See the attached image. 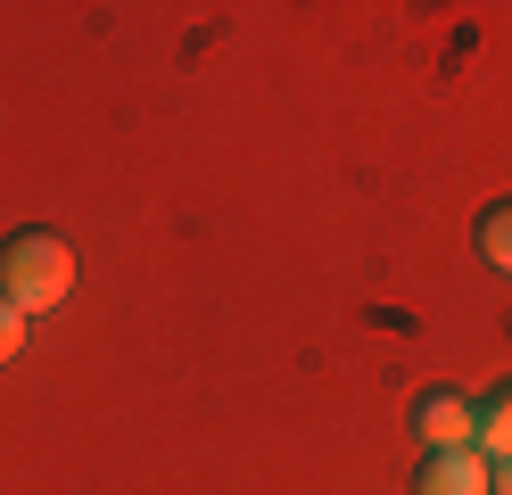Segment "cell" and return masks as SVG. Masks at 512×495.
<instances>
[{"label": "cell", "mask_w": 512, "mask_h": 495, "mask_svg": "<svg viewBox=\"0 0 512 495\" xmlns=\"http://www.w3.org/2000/svg\"><path fill=\"white\" fill-rule=\"evenodd\" d=\"M75 289V248L58 231H9L0 240V297L17 314H58Z\"/></svg>", "instance_id": "cell-1"}, {"label": "cell", "mask_w": 512, "mask_h": 495, "mask_svg": "<svg viewBox=\"0 0 512 495\" xmlns=\"http://www.w3.org/2000/svg\"><path fill=\"white\" fill-rule=\"evenodd\" d=\"M413 421H422L430 454H463V446H479V405H471V396H455V388H430L422 405H413Z\"/></svg>", "instance_id": "cell-2"}, {"label": "cell", "mask_w": 512, "mask_h": 495, "mask_svg": "<svg viewBox=\"0 0 512 495\" xmlns=\"http://www.w3.org/2000/svg\"><path fill=\"white\" fill-rule=\"evenodd\" d=\"M413 487H422V495H496V462L479 454V446H463V454H430Z\"/></svg>", "instance_id": "cell-3"}, {"label": "cell", "mask_w": 512, "mask_h": 495, "mask_svg": "<svg viewBox=\"0 0 512 495\" xmlns=\"http://www.w3.org/2000/svg\"><path fill=\"white\" fill-rule=\"evenodd\" d=\"M479 454H488V462H512V380L479 405Z\"/></svg>", "instance_id": "cell-4"}, {"label": "cell", "mask_w": 512, "mask_h": 495, "mask_svg": "<svg viewBox=\"0 0 512 495\" xmlns=\"http://www.w3.org/2000/svg\"><path fill=\"white\" fill-rule=\"evenodd\" d=\"M479 256H488L496 273H512V198H496V207L479 215Z\"/></svg>", "instance_id": "cell-5"}, {"label": "cell", "mask_w": 512, "mask_h": 495, "mask_svg": "<svg viewBox=\"0 0 512 495\" xmlns=\"http://www.w3.org/2000/svg\"><path fill=\"white\" fill-rule=\"evenodd\" d=\"M17 347H25V314L9 306V297H0V363H9Z\"/></svg>", "instance_id": "cell-6"}, {"label": "cell", "mask_w": 512, "mask_h": 495, "mask_svg": "<svg viewBox=\"0 0 512 495\" xmlns=\"http://www.w3.org/2000/svg\"><path fill=\"white\" fill-rule=\"evenodd\" d=\"M496 495H512V462H496Z\"/></svg>", "instance_id": "cell-7"}]
</instances>
